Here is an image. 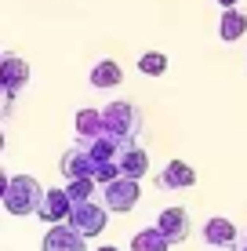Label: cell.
Returning a JSON list of instances; mask_svg holds the SVG:
<instances>
[{"instance_id":"6da1fadb","label":"cell","mask_w":247,"mask_h":251,"mask_svg":"<svg viewBox=\"0 0 247 251\" xmlns=\"http://www.w3.org/2000/svg\"><path fill=\"white\" fill-rule=\"evenodd\" d=\"M40 201H44V186L33 175H15L11 182H7V193H4V201H0V207H4L7 215H15V219H25V215H37Z\"/></svg>"},{"instance_id":"7a4b0ae2","label":"cell","mask_w":247,"mask_h":251,"mask_svg":"<svg viewBox=\"0 0 247 251\" xmlns=\"http://www.w3.org/2000/svg\"><path fill=\"white\" fill-rule=\"evenodd\" d=\"M102 124H106L109 135L124 138V142H135L138 131H142V113L131 102H109V106L102 109Z\"/></svg>"},{"instance_id":"3957f363","label":"cell","mask_w":247,"mask_h":251,"mask_svg":"<svg viewBox=\"0 0 247 251\" xmlns=\"http://www.w3.org/2000/svg\"><path fill=\"white\" fill-rule=\"evenodd\" d=\"M138 197H142V189H138V178H113V182H106L102 186V204H106V211H116V215H124V211H131L135 204H138Z\"/></svg>"},{"instance_id":"277c9868","label":"cell","mask_w":247,"mask_h":251,"mask_svg":"<svg viewBox=\"0 0 247 251\" xmlns=\"http://www.w3.org/2000/svg\"><path fill=\"white\" fill-rule=\"evenodd\" d=\"M106 219H109L106 204L84 201V204H73V207H69V219H66V222H69L80 237H98V233L106 229Z\"/></svg>"},{"instance_id":"5b68a950","label":"cell","mask_w":247,"mask_h":251,"mask_svg":"<svg viewBox=\"0 0 247 251\" xmlns=\"http://www.w3.org/2000/svg\"><path fill=\"white\" fill-rule=\"evenodd\" d=\"M44 251H88V237H80L69 222H55L44 233Z\"/></svg>"},{"instance_id":"8992f818","label":"cell","mask_w":247,"mask_h":251,"mask_svg":"<svg viewBox=\"0 0 247 251\" xmlns=\"http://www.w3.org/2000/svg\"><path fill=\"white\" fill-rule=\"evenodd\" d=\"M95 157H91L84 146H73V150H66L62 153V160H58V171L66 175V182L69 178H95Z\"/></svg>"},{"instance_id":"52a82bcc","label":"cell","mask_w":247,"mask_h":251,"mask_svg":"<svg viewBox=\"0 0 247 251\" xmlns=\"http://www.w3.org/2000/svg\"><path fill=\"white\" fill-rule=\"evenodd\" d=\"M157 229L167 237V244H182L189 237V211L185 207H164L157 219Z\"/></svg>"},{"instance_id":"ba28073f","label":"cell","mask_w":247,"mask_h":251,"mask_svg":"<svg viewBox=\"0 0 247 251\" xmlns=\"http://www.w3.org/2000/svg\"><path fill=\"white\" fill-rule=\"evenodd\" d=\"M69 207H73V201L66 197V189H44V201L37 207V219L47 222V226H55V222L69 219Z\"/></svg>"},{"instance_id":"9c48e42d","label":"cell","mask_w":247,"mask_h":251,"mask_svg":"<svg viewBox=\"0 0 247 251\" xmlns=\"http://www.w3.org/2000/svg\"><path fill=\"white\" fill-rule=\"evenodd\" d=\"M203 244H211V248H222V251H233L236 244H240V237H236V226L229 219H207L203 222Z\"/></svg>"},{"instance_id":"30bf717a","label":"cell","mask_w":247,"mask_h":251,"mask_svg":"<svg viewBox=\"0 0 247 251\" xmlns=\"http://www.w3.org/2000/svg\"><path fill=\"white\" fill-rule=\"evenodd\" d=\"M84 150L95 157V164H109V160H120V153H124V146H131V142H124V138H116V135H98V138H88V142H80Z\"/></svg>"},{"instance_id":"8fae6325","label":"cell","mask_w":247,"mask_h":251,"mask_svg":"<svg viewBox=\"0 0 247 251\" xmlns=\"http://www.w3.org/2000/svg\"><path fill=\"white\" fill-rule=\"evenodd\" d=\"M189 186H197V171L185 160H171L157 175V189H189Z\"/></svg>"},{"instance_id":"7c38bea8","label":"cell","mask_w":247,"mask_h":251,"mask_svg":"<svg viewBox=\"0 0 247 251\" xmlns=\"http://www.w3.org/2000/svg\"><path fill=\"white\" fill-rule=\"evenodd\" d=\"M116 164H120V175L124 178H138V182H142V178L149 175V153L142 150L138 142L124 146V153H120V160H116Z\"/></svg>"},{"instance_id":"4fadbf2b","label":"cell","mask_w":247,"mask_h":251,"mask_svg":"<svg viewBox=\"0 0 247 251\" xmlns=\"http://www.w3.org/2000/svg\"><path fill=\"white\" fill-rule=\"evenodd\" d=\"M0 80L19 95L25 84H29V62L19 58V55H4V62H0Z\"/></svg>"},{"instance_id":"5bb4252c","label":"cell","mask_w":247,"mask_h":251,"mask_svg":"<svg viewBox=\"0 0 247 251\" xmlns=\"http://www.w3.org/2000/svg\"><path fill=\"white\" fill-rule=\"evenodd\" d=\"M247 33V15L236 11V7H222V22H218V37L225 40V44H233V40H240Z\"/></svg>"},{"instance_id":"9a60e30c","label":"cell","mask_w":247,"mask_h":251,"mask_svg":"<svg viewBox=\"0 0 247 251\" xmlns=\"http://www.w3.org/2000/svg\"><path fill=\"white\" fill-rule=\"evenodd\" d=\"M76 135H80V142L106 135V124H102V109H80V113H76Z\"/></svg>"},{"instance_id":"2e32d148","label":"cell","mask_w":247,"mask_h":251,"mask_svg":"<svg viewBox=\"0 0 247 251\" xmlns=\"http://www.w3.org/2000/svg\"><path fill=\"white\" fill-rule=\"evenodd\" d=\"M171 244H167V237L160 233L157 226H149V229H138L131 237V251H167Z\"/></svg>"},{"instance_id":"e0dca14e","label":"cell","mask_w":247,"mask_h":251,"mask_svg":"<svg viewBox=\"0 0 247 251\" xmlns=\"http://www.w3.org/2000/svg\"><path fill=\"white\" fill-rule=\"evenodd\" d=\"M120 80H124V69L116 62H109V58L91 69V84H95V88H116Z\"/></svg>"},{"instance_id":"ac0fdd59","label":"cell","mask_w":247,"mask_h":251,"mask_svg":"<svg viewBox=\"0 0 247 251\" xmlns=\"http://www.w3.org/2000/svg\"><path fill=\"white\" fill-rule=\"evenodd\" d=\"M95 178H69V182H66V197H69L73 204H84V201H91V197H95Z\"/></svg>"},{"instance_id":"d6986e66","label":"cell","mask_w":247,"mask_h":251,"mask_svg":"<svg viewBox=\"0 0 247 251\" xmlns=\"http://www.w3.org/2000/svg\"><path fill=\"white\" fill-rule=\"evenodd\" d=\"M138 73H146V76H164V73H167V55H164V51H146V55L138 58Z\"/></svg>"},{"instance_id":"ffe728a7","label":"cell","mask_w":247,"mask_h":251,"mask_svg":"<svg viewBox=\"0 0 247 251\" xmlns=\"http://www.w3.org/2000/svg\"><path fill=\"white\" fill-rule=\"evenodd\" d=\"M113 178H120V164H116V160H109V164H98V168H95V182H98V186L113 182Z\"/></svg>"},{"instance_id":"44dd1931","label":"cell","mask_w":247,"mask_h":251,"mask_svg":"<svg viewBox=\"0 0 247 251\" xmlns=\"http://www.w3.org/2000/svg\"><path fill=\"white\" fill-rule=\"evenodd\" d=\"M11 109H15V91L7 88L4 80H0V120H7V117H11Z\"/></svg>"},{"instance_id":"7402d4cb","label":"cell","mask_w":247,"mask_h":251,"mask_svg":"<svg viewBox=\"0 0 247 251\" xmlns=\"http://www.w3.org/2000/svg\"><path fill=\"white\" fill-rule=\"evenodd\" d=\"M7 182H11V178H7V171L0 168V201H4V193H7Z\"/></svg>"},{"instance_id":"603a6c76","label":"cell","mask_w":247,"mask_h":251,"mask_svg":"<svg viewBox=\"0 0 247 251\" xmlns=\"http://www.w3.org/2000/svg\"><path fill=\"white\" fill-rule=\"evenodd\" d=\"M218 4H222V7H236V0H218Z\"/></svg>"},{"instance_id":"cb8c5ba5","label":"cell","mask_w":247,"mask_h":251,"mask_svg":"<svg viewBox=\"0 0 247 251\" xmlns=\"http://www.w3.org/2000/svg\"><path fill=\"white\" fill-rule=\"evenodd\" d=\"M4 146H7V138H4V131H0V153H4Z\"/></svg>"},{"instance_id":"d4e9b609","label":"cell","mask_w":247,"mask_h":251,"mask_svg":"<svg viewBox=\"0 0 247 251\" xmlns=\"http://www.w3.org/2000/svg\"><path fill=\"white\" fill-rule=\"evenodd\" d=\"M98 251H120V248H109V244H106V248H98Z\"/></svg>"},{"instance_id":"484cf974","label":"cell","mask_w":247,"mask_h":251,"mask_svg":"<svg viewBox=\"0 0 247 251\" xmlns=\"http://www.w3.org/2000/svg\"><path fill=\"white\" fill-rule=\"evenodd\" d=\"M0 62H4V51H0Z\"/></svg>"},{"instance_id":"4316f807","label":"cell","mask_w":247,"mask_h":251,"mask_svg":"<svg viewBox=\"0 0 247 251\" xmlns=\"http://www.w3.org/2000/svg\"><path fill=\"white\" fill-rule=\"evenodd\" d=\"M240 251H247V244H244V248H240Z\"/></svg>"}]
</instances>
